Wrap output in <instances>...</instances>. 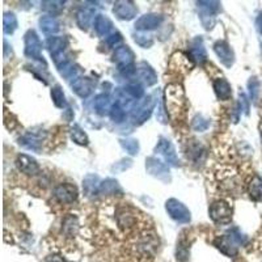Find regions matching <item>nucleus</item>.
Returning <instances> with one entry per match:
<instances>
[{
	"label": "nucleus",
	"mask_w": 262,
	"mask_h": 262,
	"mask_svg": "<svg viewBox=\"0 0 262 262\" xmlns=\"http://www.w3.org/2000/svg\"><path fill=\"white\" fill-rule=\"evenodd\" d=\"M39 28L45 34L53 35L59 31V23L53 16L45 15L39 19Z\"/></svg>",
	"instance_id": "22"
},
{
	"label": "nucleus",
	"mask_w": 262,
	"mask_h": 262,
	"mask_svg": "<svg viewBox=\"0 0 262 262\" xmlns=\"http://www.w3.org/2000/svg\"><path fill=\"white\" fill-rule=\"evenodd\" d=\"M161 23H163V16L161 15H159V13H147V15L141 16L135 21V29L142 31L153 30V29L160 27Z\"/></svg>",
	"instance_id": "9"
},
{
	"label": "nucleus",
	"mask_w": 262,
	"mask_h": 262,
	"mask_svg": "<svg viewBox=\"0 0 262 262\" xmlns=\"http://www.w3.org/2000/svg\"><path fill=\"white\" fill-rule=\"evenodd\" d=\"M198 8L201 12H206V13H211V15H218L220 11V3L219 1H198Z\"/></svg>",
	"instance_id": "31"
},
{
	"label": "nucleus",
	"mask_w": 262,
	"mask_h": 262,
	"mask_svg": "<svg viewBox=\"0 0 262 262\" xmlns=\"http://www.w3.org/2000/svg\"><path fill=\"white\" fill-rule=\"evenodd\" d=\"M93 16H94V8L84 7L76 13V23H78L79 27L86 30V29H88L90 23H92Z\"/></svg>",
	"instance_id": "24"
},
{
	"label": "nucleus",
	"mask_w": 262,
	"mask_h": 262,
	"mask_svg": "<svg viewBox=\"0 0 262 262\" xmlns=\"http://www.w3.org/2000/svg\"><path fill=\"white\" fill-rule=\"evenodd\" d=\"M114 62L117 63L118 68L121 71L126 70V68H129V67L134 66V53L131 51L129 46H119L114 51Z\"/></svg>",
	"instance_id": "10"
},
{
	"label": "nucleus",
	"mask_w": 262,
	"mask_h": 262,
	"mask_svg": "<svg viewBox=\"0 0 262 262\" xmlns=\"http://www.w3.org/2000/svg\"><path fill=\"white\" fill-rule=\"evenodd\" d=\"M192 126H193V129L196 130V131H200V133H202V131H204V130L208 129V126H210V121H208V119H206L204 116H197V117L193 119Z\"/></svg>",
	"instance_id": "38"
},
{
	"label": "nucleus",
	"mask_w": 262,
	"mask_h": 262,
	"mask_svg": "<svg viewBox=\"0 0 262 262\" xmlns=\"http://www.w3.org/2000/svg\"><path fill=\"white\" fill-rule=\"evenodd\" d=\"M249 194L255 201H262V178L260 176H255L248 184Z\"/></svg>",
	"instance_id": "25"
},
{
	"label": "nucleus",
	"mask_w": 262,
	"mask_h": 262,
	"mask_svg": "<svg viewBox=\"0 0 262 262\" xmlns=\"http://www.w3.org/2000/svg\"><path fill=\"white\" fill-rule=\"evenodd\" d=\"M64 8V1H59V0H54V1H43L42 3V9L46 13H49V16H53L54 17L55 15H59L60 12L63 11Z\"/></svg>",
	"instance_id": "27"
},
{
	"label": "nucleus",
	"mask_w": 262,
	"mask_h": 262,
	"mask_svg": "<svg viewBox=\"0 0 262 262\" xmlns=\"http://www.w3.org/2000/svg\"><path fill=\"white\" fill-rule=\"evenodd\" d=\"M135 76L139 78L141 82H143L147 87H151L157 83V75L152 67L148 63L142 62L139 63L135 68Z\"/></svg>",
	"instance_id": "14"
},
{
	"label": "nucleus",
	"mask_w": 262,
	"mask_h": 262,
	"mask_svg": "<svg viewBox=\"0 0 262 262\" xmlns=\"http://www.w3.org/2000/svg\"><path fill=\"white\" fill-rule=\"evenodd\" d=\"M43 137H45V133H43V130L41 131H35V130H33V131H29V133H27L25 135H23V137L20 138L19 139V143L20 146H23V147H25V148L28 149H31V151H39L41 149V145H42V141H43Z\"/></svg>",
	"instance_id": "11"
},
{
	"label": "nucleus",
	"mask_w": 262,
	"mask_h": 262,
	"mask_svg": "<svg viewBox=\"0 0 262 262\" xmlns=\"http://www.w3.org/2000/svg\"><path fill=\"white\" fill-rule=\"evenodd\" d=\"M25 54L29 58L43 62L42 42L34 30H29L25 34Z\"/></svg>",
	"instance_id": "4"
},
{
	"label": "nucleus",
	"mask_w": 262,
	"mask_h": 262,
	"mask_svg": "<svg viewBox=\"0 0 262 262\" xmlns=\"http://www.w3.org/2000/svg\"><path fill=\"white\" fill-rule=\"evenodd\" d=\"M189 54H190V57H192L194 62L200 63V64H204L207 60V53H206V49H204L202 39H193L192 42H190V47H189Z\"/></svg>",
	"instance_id": "16"
},
{
	"label": "nucleus",
	"mask_w": 262,
	"mask_h": 262,
	"mask_svg": "<svg viewBox=\"0 0 262 262\" xmlns=\"http://www.w3.org/2000/svg\"><path fill=\"white\" fill-rule=\"evenodd\" d=\"M98 194H104V196L122 194V188L119 186L117 180H114V178H106V180H104L101 184H100Z\"/></svg>",
	"instance_id": "21"
},
{
	"label": "nucleus",
	"mask_w": 262,
	"mask_h": 262,
	"mask_svg": "<svg viewBox=\"0 0 262 262\" xmlns=\"http://www.w3.org/2000/svg\"><path fill=\"white\" fill-rule=\"evenodd\" d=\"M75 64L70 60H67V62L62 63L60 66H58V71L59 74L64 76V78H71V76H75L76 72H78V68H75Z\"/></svg>",
	"instance_id": "34"
},
{
	"label": "nucleus",
	"mask_w": 262,
	"mask_h": 262,
	"mask_svg": "<svg viewBox=\"0 0 262 262\" xmlns=\"http://www.w3.org/2000/svg\"><path fill=\"white\" fill-rule=\"evenodd\" d=\"M47 262H68L67 260H64L60 256H51L47 259Z\"/></svg>",
	"instance_id": "43"
},
{
	"label": "nucleus",
	"mask_w": 262,
	"mask_h": 262,
	"mask_svg": "<svg viewBox=\"0 0 262 262\" xmlns=\"http://www.w3.org/2000/svg\"><path fill=\"white\" fill-rule=\"evenodd\" d=\"M121 41H122V35L119 34L118 31L112 33V34L106 37V43H108V46L110 47H116Z\"/></svg>",
	"instance_id": "40"
},
{
	"label": "nucleus",
	"mask_w": 262,
	"mask_h": 262,
	"mask_svg": "<svg viewBox=\"0 0 262 262\" xmlns=\"http://www.w3.org/2000/svg\"><path fill=\"white\" fill-rule=\"evenodd\" d=\"M239 108L243 110L244 113L248 114L249 113V101H248L247 96L245 93H240L239 96Z\"/></svg>",
	"instance_id": "41"
},
{
	"label": "nucleus",
	"mask_w": 262,
	"mask_h": 262,
	"mask_svg": "<svg viewBox=\"0 0 262 262\" xmlns=\"http://www.w3.org/2000/svg\"><path fill=\"white\" fill-rule=\"evenodd\" d=\"M248 89H249V94H251L252 101L257 102L260 96V82L256 76L249 79V82H248Z\"/></svg>",
	"instance_id": "35"
},
{
	"label": "nucleus",
	"mask_w": 262,
	"mask_h": 262,
	"mask_svg": "<svg viewBox=\"0 0 262 262\" xmlns=\"http://www.w3.org/2000/svg\"><path fill=\"white\" fill-rule=\"evenodd\" d=\"M131 164H133V161L130 160V159H122L121 161L116 163L112 169L116 171V172H125L126 169H129L131 167Z\"/></svg>",
	"instance_id": "39"
},
{
	"label": "nucleus",
	"mask_w": 262,
	"mask_h": 262,
	"mask_svg": "<svg viewBox=\"0 0 262 262\" xmlns=\"http://www.w3.org/2000/svg\"><path fill=\"white\" fill-rule=\"evenodd\" d=\"M113 29V23L110 21L106 16L98 15L94 19V30L98 37H108L110 35V31Z\"/></svg>",
	"instance_id": "18"
},
{
	"label": "nucleus",
	"mask_w": 262,
	"mask_h": 262,
	"mask_svg": "<svg viewBox=\"0 0 262 262\" xmlns=\"http://www.w3.org/2000/svg\"><path fill=\"white\" fill-rule=\"evenodd\" d=\"M100 178L97 175H87L83 180V189L87 196L90 197L93 194H98V188H100Z\"/></svg>",
	"instance_id": "23"
},
{
	"label": "nucleus",
	"mask_w": 262,
	"mask_h": 262,
	"mask_svg": "<svg viewBox=\"0 0 262 262\" xmlns=\"http://www.w3.org/2000/svg\"><path fill=\"white\" fill-rule=\"evenodd\" d=\"M155 151H156V153H159V155L164 157L165 161L168 163V165H172V167H178L180 165L176 149L173 147L172 142L167 139V138H160L159 139V143H157Z\"/></svg>",
	"instance_id": "6"
},
{
	"label": "nucleus",
	"mask_w": 262,
	"mask_h": 262,
	"mask_svg": "<svg viewBox=\"0 0 262 262\" xmlns=\"http://www.w3.org/2000/svg\"><path fill=\"white\" fill-rule=\"evenodd\" d=\"M126 93L129 94L131 98H141L143 97V94H145V89H143V87L141 84H129V86H126L123 88Z\"/></svg>",
	"instance_id": "36"
},
{
	"label": "nucleus",
	"mask_w": 262,
	"mask_h": 262,
	"mask_svg": "<svg viewBox=\"0 0 262 262\" xmlns=\"http://www.w3.org/2000/svg\"><path fill=\"white\" fill-rule=\"evenodd\" d=\"M134 41L137 42V45H139L143 49H148L153 45V38L152 35L149 34H143V33H139V34H134Z\"/></svg>",
	"instance_id": "37"
},
{
	"label": "nucleus",
	"mask_w": 262,
	"mask_h": 262,
	"mask_svg": "<svg viewBox=\"0 0 262 262\" xmlns=\"http://www.w3.org/2000/svg\"><path fill=\"white\" fill-rule=\"evenodd\" d=\"M165 210L168 212V215L173 220H176L177 223L185 224L192 220V214L189 211V208L178 200L171 198V200L167 201L165 202Z\"/></svg>",
	"instance_id": "2"
},
{
	"label": "nucleus",
	"mask_w": 262,
	"mask_h": 262,
	"mask_svg": "<svg viewBox=\"0 0 262 262\" xmlns=\"http://www.w3.org/2000/svg\"><path fill=\"white\" fill-rule=\"evenodd\" d=\"M17 29V17L12 12H5L3 17V30L5 34H12Z\"/></svg>",
	"instance_id": "26"
},
{
	"label": "nucleus",
	"mask_w": 262,
	"mask_h": 262,
	"mask_svg": "<svg viewBox=\"0 0 262 262\" xmlns=\"http://www.w3.org/2000/svg\"><path fill=\"white\" fill-rule=\"evenodd\" d=\"M79 228L78 218L74 215H68L63 220V232L67 236H74Z\"/></svg>",
	"instance_id": "29"
},
{
	"label": "nucleus",
	"mask_w": 262,
	"mask_h": 262,
	"mask_svg": "<svg viewBox=\"0 0 262 262\" xmlns=\"http://www.w3.org/2000/svg\"><path fill=\"white\" fill-rule=\"evenodd\" d=\"M16 165H17L20 172L29 175V176H34V175H37L39 172V165L35 161V159H33L29 155H25V153H21V155L17 156Z\"/></svg>",
	"instance_id": "13"
},
{
	"label": "nucleus",
	"mask_w": 262,
	"mask_h": 262,
	"mask_svg": "<svg viewBox=\"0 0 262 262\" xmlns=\"http://www.w3.org/2000/svg\"><path fill=\"white\" fill-rule=\"evenodd\" d=\"M54 197L60 204H72L78 198V189L72 184H60L54 189Z\"/></svg>",
	"instance_id": "8"
},
{
	"label": "nucleus",
	"mask_w": 262,
	"mask_h": 262,
	"mask_svg": "<svg viewBox=\"0 0 262 262\" xmlns=\"http://www.w3.org/2000/svg\"><path fill=\"white\" fill-rule=\"evenodd\" d=\"M113 12L114 15L117 16L119 20L130 21V20H133L137 16L138 9L133 1H130V0H119V1L114 4Z\"/></svg>",
	"instance_id": "7"
},
{
	"label": "nucleus",
	"mask_w": 262,
	"mask_h": 262,
	"mask_svg": "<svg viewBox=\"0 0 262 262\" xmlns=\"http://www.w3.org/2000/svg\"><path fill=\"white\" fill-rule=\"evenodd\" d=\"M214 51L215 54L218 55V58L222 62V64H224L226 67H230L235 62V54H233V50L231 49V46L228 45L226 41H218L214 45Z\"/></svg>",
	"instance_id": "12"
},
{
	"label": "nucleus",
	"mask_w": 262,
	"mask_h": 262,
	"mask_svg": "<svg viewBox=\"0 0 262 262\" xmlns=\"http://www.w3.org/2000/svg\"><path fill=\"white\" fill-rule=\"evenodd\" d=\"M110 118H112L116 123H122V122L126 119V110L116 102L113 108H112V110H110Z\"/></svg>",
	"instance_id": "33"
},
{
	"label": "nucleus",
	"mask_w": 262,
	"mask_h": 262,
	"mask_svg": "<svg viewBox=\"0 0 262 262\" xmlns=\"http://www.w3.org/2000/svg\"><path fill=\"white\" fill-rule=\"evenodd\" d=\"M46 46L49 53L53 55V58L59 57V55L64 54V49L67 46L66 38H63V37H50L47 39Z\"/></svg>",
	"instance_id": "17"
},
{
	"label": "nucleus",
	"mask_w": 262,
	"mask_h": 262,
	"mask_svg": "<svg viewBox=\"0 0 262 262\" xmlns=\"http://www.w3.org/2000/svg\"><path fill=\"white\" fill-rule=\"evenodd\" d=\"M146 169L151 176L156 177L157 180L164 181V182H171V172H169L168 165L156 157H148L146 160Z\"/></svg>",
	"instance_id": "5"
},
{
	"label": "nucleus",
	"mask_w": 262,
	"mask_h": 262,
	"mask_svg": "<svg viewBox=\"0 0 262 262\" xmlns=\"http://www.w3.org/2000/svg\"><path fill=\"white\" fill-rule=\"evenodd\" d=\"M71 139L79 146H87L88 145V137H87V134L80 129V126L74 125L71 127Z\"/></svg>",
	"instance_id": "30"
},
{
	"label": "nucleus",
	"mask_w": 262,
	"mask_h": 262,
	"mask_svg": "<svg viewBox=\"0 0 262 262\" xmlns=\"http://www.w3.org/2000/svg\"><path fill=\"white\" fill-rule=\"evenodd\" d=\"M214 90H215L216 96L222 101H226V100H230V97L232 96V89L230 83L223 78L215 79L214 80Z\"/></svg>",
	"instance_id": "19"
},
{
	"label": "nucleus",
	"mask_w": 262,
	"mask_h": 262,
	"mask_svg": "<svg viewBox=\"0 0 262 262\" xmlns=\"http://www.w3.org/2000/svg\"><path fill=\"white\" fill-rule=\"evenodd\" d=\"M121 146L126 149V152L131 155V156H135L139 153V142L137 139H121L119 141Z\"/></svg>",
	"instance_id": "32"
},
{
	"label": "nucleus",
	"mask_w": 262,
	"mask_h": 262,
	"mask_svg": "<svg viewBox=\"0 0 262 262\" xmlns=\"http://www.w3.org/2000/svg\"><path fill=\"white\" fill-rule=\"evenodd\" d=\"M256 28L260 34H262V12H260L259 16L256 17Z\"/></svg>",
	"instance_id": "42"
},
{
	"label": "nucleus",
	"mask_w": 262,
	"mask_h": 262,
	"mask_svg": "<svg viewBox=\"0 0 262 262\" xmlns=\"http://www.w3.org/2000/svg\"><path fill=\"white\" fill-rule=\"evenodd\" d=\"M156 96L155 94H148L145 100H142L135 108L133 109L131 113V119L135 125H142L145 123L153 112V108L156 105Z\"/></svg>",
	"instance_id": "1"
},
{
	"label": "nucleus",
	"mask_w": 262,
	"mask_h": 262,
	"mask_svg": "<svg viewBox=\"0 0 262 262\" xmlns=\"http://www.w3.org/2000/svg\"><path fill=\"white\" fill-rule=\"evenodd\" d=\"M261 49H262V43H261Z\"/></svg>",
	"instance_id": "44"
},
{
	"label": "nucleus",
	"mask_w": 262,
	"mask_h": 262,
	"mask_svg": "<svg viewBox=\"0 0 262 262\" xmlns=\"http://www.w3.org/2000/svg\"><path fill=\"white\" fill-rule=\"evenodd\" d=\"M51 98H53V102L54 105L59 109H63L67 106V101H66V96H64V92H63L62 87L60 86H55L53 89H51Z\"/></svg>",
	"instance_id": "28"
},
{
	"label": "nucleus",
	"mask_w": 262,
	"mask_h": 262,
	"mask_svg": "<svg viewBox=\"0 0 262 262\" xmlns=\"http://www.w3.org/2000/svg\"><path fill=\"white\" fill-rule=\"evenodd\" d=\"M96 82H93L90 78H78L75 79V82L72 83V89L79 97L86 98L88 97L94 89Z\"/></svg>",
	"instance_id": "15"
},
{
	"label": "nucleus",
	"mask_w": 262,
	"mask_h": 262,
	"mask_svg": "<svg viewBox=\"0 0 262 262\" xmlns=\"http://www.w3.org/2000/svg\"><path fill=\"white\" fill-rule=\"evenodd\" d=\"M93 105L94 110H96L100 116H105V114L108 113L110 114V110L113 108V105H112V98H110L109 94L105 93L97 94L96 98H94Z\"/></svg>",
	"instance_id": "20"
},
{
	"label": "nucleus",
	"mask_w": 262,
	"mask_h": 262,
	"mask_svg": "<svg viewBox=\"0 0 262 262\" xmlns=\"http://www.w3.org/2000/svg\"><path fill=\"white\" fill-rule=\"evenodd\" d=\"M208 214L215 223L228 224L232 220V208L231 206L224 201H216L208 208Z\"/></svg>",
	"instance_id": "3"
}]
</instances>
